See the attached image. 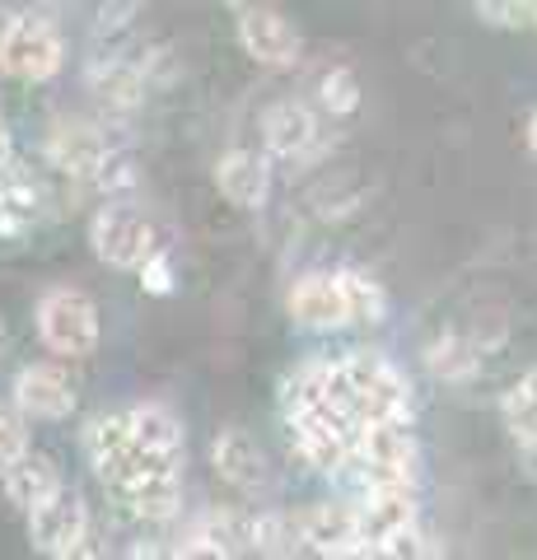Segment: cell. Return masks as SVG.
I'll return each instance as SVG.
<instances>
[{
    "label": "cell",
    "mask_w": 537,
    "mask_h": 560,
    "mask_svg": "<svg viewBox=\"0 0 537 560\" xmlns=\"http://www.w3.org/2000/svg\"><path fill=\"white\" fill-rule=\"evenodd\" d=\"M533 28H537V20H533Z\"/></svg>",
    "instance_id": "obj_41"
},
{
    "label": "cell",
    "mask_w": 537,
    "mask_h": 560,
    "mask_svg": "<svg viewBox=\"0 0 537 560\" xmlns=\"http://www.w3.org/2000/svg\"><path fill=\"white\" fill-rule=\"evenodd\" d=\"M131 425H136V448L164 453V458H183V420L168 407H160V401L131 407Z\"/></svg>",
    "instance_id": "obj_21"
},
{
    "label": "cell",
    "mask_w": 537,
    "mask_h": 560,
    "mask_svg": "<svg viewBox=\"0 0 537 560\" xmlns=\"http://www.w3.org/2000/svg\"><path fill=\"white\" fill-rule=\"evenodd\" d=\"M43 215V191L20 168H5V187H0V238H24Z\"/></svg>",
    "instance_id": "obj_17"
},
{
    "label": "cell",
    "mask_w": 537,
    "mask_h": 560,
    "mask_svg": "<svg viewBox=\"0 0 537 560\" xmlns=\"http://www.w3.org/2000/svg\"><path fill=\"white\" fill-rule=\"evenodd\" d=\"M61 66H66V43L47 14H14V20H5V28H0V70L10 80L43 84Z\"/></svg>",
    "instance_id": "obj_3"
},
{
    "label": "cell",
    "mask_w": 537,
    "mask_h": 560,
    "mask_svg": "<svg viewBox=\"0 0 537 560\" xmlns=\"http://www.w3.org/2000/svg\"><path fill=\"white\" fill-rule=\"evenodd\" d=\"M477 20H487L495 28H528L537 20V5H528V0H481Z\"/></svg>",
    "instance_id": "obj_28"
},
{
    "label": "cell",
    "mask_w": 537,
    "mask_h": 560,
    "mask_svg": "<svg viewBox=\"0 0 537 560\" xmlns=\"http://www.w3.org/2000/svg\"><path fill=\"white\" fill-rule=\"evenodd\" d=\"M136 448V425H131V411H108V416H94L90 430H84V453H90L94 471L113 467L117 458H127Z\"/></svg>",
    "instance_id": "obj_19"
},
{
    "label": "cell",
    "mask_w": 537,
    "mask_h": 560,
    "mask_svg": "<svg viewBox=\"0 0 537 560\" xmlns=\"http://www.w3.org/2000/svg\"><path fill=\"white\" fill-rule=\"evenodd\" d=\"M332 397L360 425L378 420H411V383L393 360L374 350H351L332 364Z\"/></svg>",
    "instance_id": "obj_1"
},
{
    "label": "cell",
    "mask_w": 537,
    "mask_h": 560,
    "mask_svg": "<svg viewBox=\"0 0 537 560\" xmlns=\"http://www.w3.org/2000/svg\"><path fill=\"white\" fill-rule=\"evenodd\" d=\"M290 318L308 327V331H332V327H346L351 323V313H346V294H341V280L337 271H308L294 280L290 290Z\"/></svg>",
    "instance_id": "obj_10"
},
{
    "label": "cell",
    "mask_w": 537,
    "mask_h": 560,
    "mask_svg": "<svg viewBox=\"0 0 537 560\" xmlns=\"http://www.w3.org/2000/svg\"><path fill=\"white\" fill-rule=\"evenodd\" d=\"M518 453H524V467H528V477L537 481V444H533V448H518Z\"/></svg>",
    "instance_id": "obj_36"
},
{
    "label": "cell",
    "mask_w": 537,
    "mask_h": 560,
    "mask_svg": "<svg viewBox=\"0 0 537 560\" xmlns=\"http://www.w3.org/2000/svg\"><path fill=\"white\" fill-rule=\"evenodd\" d=\"M0 346H5V318H0Z\"/></svg>",
    "instance_id": "obj_39"
},
{
    "label": "cell",
    "mask_w": 537,
    "mask_h": 560,
    "mask_svg": "<svg viewBox=\"0 0 537 560\" xmlns=\"http://www.w3.org/2000/svg\"><path fill=\"white\" fill-rule=\"evenodd\" d=\"M10 154H14V145H10V127H5V117H0V173L10 168Z\"/></svg>",
    "instance_id": "obj_34"
},
{
    "label": "cell",
    "mask_w": 537,
    "mask_h": 560,
    "mask_svg": "<svg viewBox=\"0 0 537 560\" xmlns=\"http://www.w3.org/2000/svg\"><path fill=\"white\" fill-rule=\"evenodd\" d=\"M238 47L257 66L285 70L300 61V28L271 5H238Z\"/></svg>",
    "instance_id": "obj_6"
},
{
    "label": "cell",
    "mask_w": 537,
    "mask_h": 560,
    "mask_svg": "<svg viewBox=\"0 0 537 560\" xmlns=\"http://www.w3.org/2000/svg\"><path fill=\"white\" fill-rule=\"evenodd\" d=\"M300 537L308 551H318L323 560H332L351 547H365L360 537V514L355 504H341V500H327V504H314V510L300 514Z\"/></svg>",
    "instance_id": "obj_12"
},
{
    "label": "cell",
    "mask_w": 537,
    "mask_h": 560,
    "mask_svg": "<svg viewBox=\"0 0 537 560\" xmlns=\"http://www.w3.org/2000/svg\"><path fill=\"white\" fill-rule=\"evenodd\" d=\"M262 140H267L271 154H285V160L308 154L318 145V117L308 113L304 103L281 98V103H271V108L262 113Z\"/></svg>",
    "instance_id": "obj_15"
},
{
    "label": "cell",
    "mask_w": 537,
    "mask_h": 560,
    "mask_svg": "<svg viewBox=\"0 0 537 560\" xmlns=\"http://www.w3.org/2000/svg\"><path fill=\"white\" fill-rule=\"evenodd\" d=\"M178 560H234V551L230 547H220V541H211V537H201V533H192L178 547Z\"/></svg>",
    "instance_id": "obj_31"
},
{
    "label": "cell",
    "mask_w": 537,
    "mask_h": 560,
    "mask_svg": "<svg viewBox=\"0 0 537 560\" xmlns=\"http://www.w3.org/2000/svg\"><path fill=\"white\" fill-rule=\"evenodd\" d=\"M90 90L108 103V108H136L145 98V70L127 57H98L90 66Z\"/></svg>",
    "instance_id": "obj_18"
},
{
    "label": "cell",
    "mask_w": 537,
    "mask_h": 560,
    "mask_svg": "<svg viewBox=\"0 0 537 560\" xmlns=\"http://www.w3.org/2000/svg\"><path fill=\"white\" fill-rule=\"evenodd\" d=\"M318 98H323V108L332 113V117H346V113H355L360 108V75L351 66H332L327 75L318 80Z\"/></svg>",
    "instance_id": "obj_26"
},
{
    "label": "cell",
    "mask_w": 537,
    "mask_h": 560,
    "mask_svg": "<svg viewBox=\"0 0 537 560\" xmlns=\"http://www.w3.org/2000/svg\"><path fill=\"white\" fill-rule=\"evenodd\" d=\"M378 556L384 560H430V541L421 533V523L407 528V533H397V537H388L384 547H378Z\"/></svg>",
    "instance_id": "obj_29"
},
{
    "label": "cell",
    "mask_w": 537,
    "mask_h": 560,
    "mask_svg": "<svg viewBox=\"0 0 537 560\" xmlns=\"http://www.w3.org/2000/svg\"><path fill=\"white\" fill-rule=\"evenodd\" d=\"M337 280H341V294H346V313H351V323H384L388 318V294H384V285H378L370 271L341 267Z\"/></svg>",
    "instance_id": "obj_22"
},
{
    "label": "cell",
    "mask_w": 537,
    "mask_h": 560,
    "mask_svg": "<svg viewBox=\"0 0 537 560\" xmlns=\"http://www.w3.org/2000/svg\"><path fill=\"white\" fill-rule=\"evenodd\" d=\"M332 560H384V556H378V547H351V551H341Z\"/></svg>",
    "instance_id": "obj_35"
},
{
    "label": "cell",
    "mask_w": 537,
    "mask_h": 560,
    "mask_svg": "<svg viewBox=\"0 0 537 560\" xmlns=\"http://www.w3.org/2000/svg\"><path fill=\"white\" fill-rule=\"evenodd\" d=\"M90 243L98 261H108L117 271H145V261L160 253V234L154 224L131 206H103L98 215L90 220Z\"/></svg>",
    "instance_id": "obj_5"
},
{
    "label": "cell",
    "mask_w": 537,
    "mask_h": 560,
    "mask_svg": "<svg viewBox=\"0 0 537 560\" xmlns=\"http://www.w3.org/2000/svg\"><path fill=\"white\" fill-rule=\"evenodd\" d=\"M38 337L51 355L61 360H90L98 350V304L84 290L57 285L38 300Z\"/></svg>",
    "instance_id": "obj_2"
},
{
    "label": "cell",
    "mask_w": 537,
    "mask_h": 560,
    "mask_svg": "<svg viewBox=\"0 0 537 560\" xmlns=\"http://www.w3.org/2000/svg\"><path fill=\"white\" fill-rule=\"evenodd\" d=\"M0 187H5V173H0Z\"/></svg>",
    "instance_id": "obj_40"
},
{
    "label": "cell",
    "mask_w": 537,
    "mask_h": 560,
    "mask_svg": "<svg viewBox=\"0 0 537 560\" xmlns=\"http://www.w3.org/2000/svg\"><path fill=\"white\" fill-rule=\"evenodd\" d=\"M294 547H304L300 518H285V514H262V518H257L253 551H262L271 560H285V556H294Z\"/></svg>",
    "instance_id": "obj_25"
},
{
    "label": "cell",
    "mask_w": 537,
    "mask_h": 560,
    "mask_svg": "<svg viewBox=\"0 0 537 560\" xmlns=\"http://www.w3.org/2000/svg\"><path fill=\"white\" fill-rule=\"evenodd\" d=\"M211 458H215V471H220V481H230L234 490H257L267 477V458H262V448H257V440L248 430H220L215 434V448H211Z\"/></svg>",
    "instance_id": "obj_16"
},
{
    "label": "cell",
    "mask_w": 537,
    "mask_h": 560,
    "mask_svg": "<svg viewBox=\"0 0 537 560\" xmlns=\"http://www.w3.org/2000/svg\"><path fill=\"white\" fill-rule=\"evenodd\" d=\"M425 364H430V374L444 378V383H467V378L477 374L481 355H477V346L467 341V337L448 331V337H435V341L425 346Z\"/></svg>",
    "instance_id": "obj_23"
},
{
    "label": "cell",
    "mask_w": 537,
    "mask_h": 560,
    "mask_svg": "<svg viewBox=\"0 0 537 560\" xmlns=\"http://www.w3.org/2000/svg\"><path fill=\"white\" fill-rule=\"evenodd\" d=\"M0 486H5V500L14 504V510H24V514L43 510L47 500H57L66 490L57 458H47V453H38V448H33L28 458L14 463L10 471H0Z\"/></svg>",
    "instance_id": "obj_14"
},
{
    "label": "cell",
    "mask_w": 537,
    "mask_h": 560,
    "mask_svg": "<svg viewBox=\"0 0 537 560\" xmlns=\"http://www.w3.org/2000/svg\"><path fill=\"white\" fill-rule=\"evenodd\" d=\"M500 416H505V430L514 434L518 448L537 444V397L524 388V383H514V388L500 397Z\"/></svg>",
    "instance_id": "obj_24"
},
{
    "label": "cell",
    "mask_w": 537,
    "mask_h": 560,
    "mask_svg": "<svg viewBox=\"0 0 537 560\" xmlns=\"http://www.w3.org/2000/svg\"><path fill=\"white\" fill-rule=\"evenodd\" d=\"M528 150H533V160H537V113L528 117Z\"/></svg>",
    "instance_id": "obj_37"
},
{
    "label": "cell",
    "mask_w": 537,
    "mask_h": 560,
    "mask_svg": "<svg viewBox=\"0 0 537 560\" xmlns=\"http://www.w3.org/2000/svg\"><path fill=\"white\" fill-rule=\"evenodd\" d=\"M28 425H24V416L20 411H10V407H0V471H10L20 458H28Z\"/></svg>",
    "instance_id": "obj_27"
},
{
    "label": "cell",
    "mask_w": 537,
    "mask_h": 560,
    "mask_svg": "<svg viewBox=\"0 0 537 560\" xmlns=\"http://www.w3.org/2000/svg\"><path fill=\"white\" fill-rule=\"evenodd\" d=\"M355 514H360V537H365V547H384L388 537L416 528V490L411 486L360 490Z\"/></svg>",
    "instance_id": "obj_11"
},
{
    "label": "cell",
    "mask_w": 537,
    "mask_h": 560,
    "mask_svg": "<svg viewBox=\"0 0 537 560\" xmlns=\"http://www.w3.org/2000/svg\"><path fill=\"white\" fill-rule=\"evenodd\" d=\"M131 560H178V547H168V541H136Z\"/></svg>",
    "instance_id": "obj_33"
},
{
    "label": "cell",
    "mask_w": 537,
    "mask_h": 560,
    "mask_svg": "<svg viewBox=\"0 0 537 560\" xmlns=\"http://www.w3.org/2000/svg\"><path fill=\"white\" fill-rule=\"evenodd\" d=\"M141 290H150V294H168V290H173V261H168V253H164V248L145 261V271H141Z\"/></svg>",
    "instance_id": "obj_30"
},
{
    "label": "cell",
    "mask_w": 537,
    "mask_h": 560,
    "mask_svg": "<svg viewBox=\"0 0 537 560\" xmlns=\"http://www.w3.org/2000/svg\"><path fill=\"white\" fill-rule=\"evenodd\" d=\"M215 187L230 206L257 210L271 191V164L257 150H224L215 160Z\"/></svg>",
    "instance_id": "obj_13"
},
{
    "label": "cell",
    "mask_w": 537,
    "mask_h": 560,
    "mask_svg": "<svg viewBox=\"0 0 537 560\" xmlns=\"http://www.w3.org/2000/svg\"><path fill=\"white\" fill-rule=\"evenodd\" d=\"M75 378L61 364H24L14 374V411L24 420H66L75 411Z\"/></svg>",
    "instance_id": "obj_7"
},
{
    "label": "cell",
    "mask_w": 537,
    "mask_h": 560,
    "mask_svg": "<svg viewBox=\"0 0 537 560\" xmlns=\"http://www.w3.org/2000/svg\"><path fill=\"white\" fill-rule=\"evenodd\" d=\"M518 383H524V388H528V393H533V397H537V364H533V370H528V374H524V378H518Z\"/></svg>",
    "instance_id": "obj_38"
},
{
    "label": "cell",
    "mask_w": 537,
    "mask_h": 560,
    "mask_svg": "<svg viewBox=\"0 0 537 560\" xmlns=\"http://www.w3.org/2000/svg\"><path fill=\"white\" fill-rule=\"evenodd\" d=\"M360 486H416V467H421V444L411 434V420H378V425H360L355 458Z\"/></svg>",
    "instance_id": "obj_4"
},
{
    "label": "cell",
    "mask_w": 537,
    "mask_h": 560,
    "mask_svg": "<svg viewBox=\"0 0 537 560\" xmlns=\"http://www.w3.org/2000/svg\"><path fill=\"white\" fill-rule=\"evenodd\" d=\"M117 504H127L136 518H150V523H164L178 514V500H183V477L178 471H164V477H150L131 490H117L113 495Z\"/></svg>",
    "instance_id": "obj_20"
},
{
    "label": "cell",
    "mask_w": 537,
    "mask_h": 560,
    "mask_svg": "<svg viewBox=\"0 0 537 560\" xmlns=\"http://www.w3.org/2000/svg\"><path fill=\"white\" fill-rule=\"evenodd\" d=\"M113 145L103 140L98 127H84V121H57L47 136V160L51 168H61L66 178H80V183H98L103 164H108Z\"/></svg>",
    "instance_id": "obj_9"
},
{
    "label": "cell",
    "mask_w": 537,
    "mask_h": 560,
    "mask_svg": "<svg viewBox=\"0 0 537 560\" xmlns=\"http://www.w3.org/2000/svg\"><path fill=\"white\" fill-rule=\"evenodd\" d=\"M90 528H94L90 510H84V500L75 495L71 486H66L57 500H47L43 510L28 514V541H33V547H38L43 556H51V560H61Z\"/></svg>",
    "instance_id": "obj_8"
},
{
    "label": "cell",
    "mask_w": 537,
    "mask_h": 560,
    "mask_svg": "<svg viewBox=\"0 0 537 560\" xmlns=\"http://www.w3.org/2000/svg\"><path fill=\"white\" fill-rule=\"evenodd\" d=\"M61 560H108V541H103V537H98V533L90 528V533H84V537L75 541L71 551L61 556Z\"/></svg>",
    "instance_id": "obj_32"
}]
</instances>
